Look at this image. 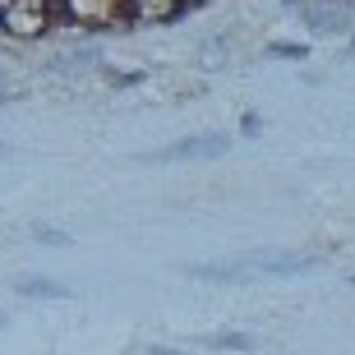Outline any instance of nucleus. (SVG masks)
I'll return each mask as SVG.
<instances>
[{"label":"nucleus","mask_w":355,"mask_h":355,"mask_svg":"<svg viewBox=\"0 0 355 355\" xmlns=\"http://www.w3.org/2000/svg\"><path fill=\"white\" fill-rule=\"evenodd\" d=\"M318 263V254H291V250H259V254H245L236 268L245 272H272V277H295V272H309Z\"/></svg>","instance_id":"1"},{"label":"nucleus","mask_w":355,"mask_h":355,"mask_svg":"<svg viewBox=\"0 0 355 355\" xmlns=\"http://www.w3.org/2000/svg\"><path fill=\"white\" fill-rule=\"evenodd\" d=\"M231 139L226 134H194V139H180V144L153 153V162H189V157H222Z\"/></svg>","instance_id":"2"},{"label":"nucleus","mask_w":355,"mask_h":355,"mask_svg":"<svg viewBox=\"0 0 355 355\" xmlns=\"http://www.w3.org/2000/svg\"><path fill=\"white\" fill-rule=\"evenodd\" d=\"M304 19H309V28H318V33H337V28H346V10H309Z\"/></svg>","instance_id":"3"},{"label":"nucleus","mask_w":355,"mask_h":355,"mask_svg":"<svg viewBox=\"0 0 355 355\" xmlns=\"http://www.w3.org/2000/svg\"><path fill=\"white\" fill-rule=\"evenodd\" d=\"M19 291H24V295H65V286H60V282H46V277H28V282H19Z\"/></svg>","instance_id":"4"},{"label":"nucleus","mask_w":355,"mask_h":355,"mask_svg":"<svg viewBox=\"0 0 355 355\" xmlns=\"http://www.w3.org/2000/svg\"><path fill=\"white\" fill-rule=\"evenodd\" d=\"M208 346H217V351H250V337L245 332H217V337H208Z\"/></svg>","instance_id":"5"},{"label":"nucleus","mask_w":355,"mask_h":355,"mask_svg":"<svg viewBox=\"0 0 355 355\" xmlns=\"http://www.w3.org/2000/svg\"><path fill=\"white\" fill-rule=\"evenodd\" d=\"M33 240H42V245H69L65 231H51V226H37V231H33Z\"/></svg>","instance_id":"6"},{"label":"nucleus","mask_w":355,"mask_h":355,"mask_svg":"<svg viewBox=\"0 0 355 355\" xmlns=\"http://www.w3.org/2000/svg\"><path fill=\"white\" fill-rule=\"evenodd\" d=\"M272 55H291V60H300L304 46H272Z\"/></svg>","instance_id":"7"},{"label":"nucleus","mask_w":355,"mask_h":355,"mask_svg":"<svg viewBox=\"0 0 355 355\" xmlns=\"http://www.w3.org/2000/svg\"><path fill=\"white\" fill-rule=\"evenodd\" d=\"M148 355H184V351H166V346H153Z\"/></svg>","instance_id":"8"},{"label":"nucleus","mask_w":355,"mask_h":355,"mask_svg":"<svg viewBox=\"0 0 355 355\" xmlns=\"http://www.w3.org/2000/svg\"><path fill=\"white\" fill-rule=\"evenodd\" d=\"M5 102H14V92H0V106H5Z\"/></svg>","instance_id":"9"},{"label":"nucleus","mask_w":355,"mask_h":355,"mask_svg":"<svg viewBox=\"0 0 355 355\" xmlns=\"http://www.w3.org/2000/svg\"><path fill=\"white\" fill-rule=\"evenodd\" d=\"M0 328H5V314H0Z\"/></svg>","instance_id":"10"}]
</instances>
